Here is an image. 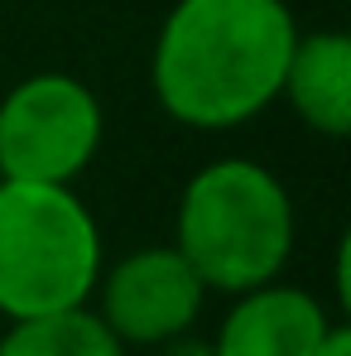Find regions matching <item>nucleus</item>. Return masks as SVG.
Returning a JSON list of instances; mask_svg holds the SVG:
<instances>
[{
  "instance_id": "nucleus-10",
  "label": "nucleus",
  "mask_w": 351,
  "mask_h": 356,
  "mask_svg": "<svg viewBox=\"0 0 351 356\" xmlns=\"http://www.w3.org/2000/svg\"><path fill=\"white\" fill-rule=\"evenodd\" d=\"M313 356H351V332L347 327H332V332L313 347Z\"/></svg>"
},
{
  "instance_id": "nucleus-5",
  "label": "nucleus",
  "mask_w": 351,
  "mask_h": 356,
  "mask_svg": "<svg viewBox=\"0 0 351 356\" xmlns=\"http://www.w3.org/2000/svg\"><path fill=\"white\" fill-rule=\"evenodd\" d=\"M101 323L125 347H164L169 337L188 332L202 313L207 284L178 255V245H145L120 265L101 270Z\"/></svg>"
},
{
  "instance_id": "nucleus-3",
  "label": "nucleus",
  "mask_w": 351,
  "mask_h": 356,
  "mask_svg": "<svg viewBox=\"0 0 351 356\" xmlns=\"http://www.w3.org/2000/svg\"><path fill=\"white\" fill-rule=\"evenodd\" d=\"M101 227L72 183L0 178V313L39 318L97 294Z\"/></svg>"
},
{
  "instance_id": "nucleus-6",
  "label": "nucleus",
  "mask_w": 351,
  "mask_h": 356,
  "mask_svg": "<svg viewBox=\"0 0 351 356\" xmlns=\"http://www.w3.org/2000/svg\"><path fill=\"white\" fill-rule=\"evenodd\" d=\"M332 327L337 323L313 294L270 280V284L236 294L212 347H217V356H313V347Z\"/></svg>"
},
{
  "instance_id": "nucleus-9",
  "label": "nucleus",
  "mask_w": 351,
  "mask_h": 356,
  "mask_svg": "<svg viewBox=\"0 0 351 356\" xmlns=\"http://www.w3.org/2000/svg\"><path fill=\"white\" fill-rule=\"evenodd\" d=\"M159 356H217V347H212V342H197V337H188V332H178V337L164 342Z\"/></svg>"
},
{
  "instance_id": "nucleus-4",
  "label": "nucleus",
  "mask_w": 351,
  "mask_h": 356,
  "mask_svg": "<svg viewBox=\"0 0 351 356\" xmlns=\"http://www.w3.org/2000/svg\"><path fill=\"white\" fill-rule=\"evenodd\" d=\"M101 102L72 72H34L0 102V178L72 183L101 149Z\"/></svg>"
},
{
  "instance_id": "nucleus-2",
  "label": "nucleus",
  "mask_w": 351,
  "mask_h": 356,
  "mask_svg": "<svg viewBox=\"0 0 351 356\" xmlns=\"http://www.w3.org/2000/svg\"><path fill=\"white\" fill-rule=\"evenodd\" d=\"M174 245L207 289L270 284L293 250L289 188L255 159H217L183 183Z\"/></svg>"
},
{
  "instance_id": "nucleus-7",
  "label": "nucleus",
  "mask_w": 351,
  "mask_h": 356,
  "mask_svg": "<svg viewBox=\"0 0 351 356\" xmlns=\"http://www.w3.org/2000/svg\"><path fill=\"white\" fill-rule=\"evenodd\" d=\"M279 97L298 120L327 140L351 135V39L342 29H313L298 34L284 63Z\"/></svg>"
},
{
  "instance_id": "nucleus-8",
  "label": "nucleus",
  "mask_w": 351,
  "mask_h": 356,
  "mask_svg": "<svg viewBox=\"0 0 351 356\" xmlns=\"http://www.w3.org/2000/svg\"><path fill=\"white\" fill-rule=\"evenodd\" d=\"M0 356H125V342L101 323V313L77 303L63 313L15 318L0 337Z\"/></svg>"
},
{
  "instance_id": "nucleus-1",
  "label": "nucleus",
  "mask_w": 351,
  "mask_h": 356,
  "mask_svg": "<svg viewBox=\"0 0 351 356\" xmlns=\"http://www.w3.org/2000/svg\"><path fill=\"white\" fill-rule=\"evenodd\" d=\"M293 39L284 0H178L154 39V97L188 130H236L279 102Z\"/></svg>"
}]
</instances>
